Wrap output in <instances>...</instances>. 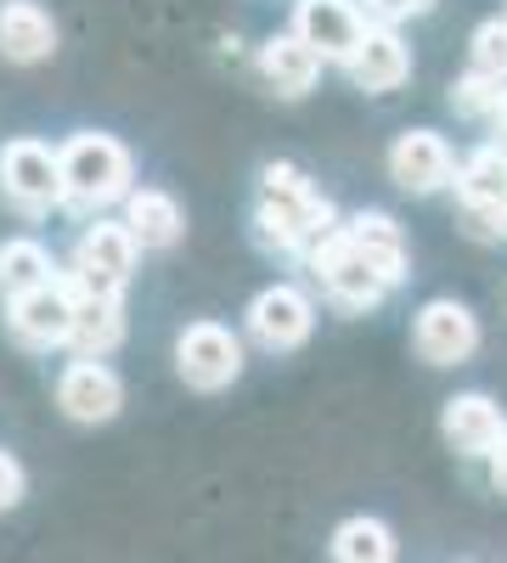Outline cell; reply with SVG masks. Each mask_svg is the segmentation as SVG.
<instances>
[{"mask_svg": "<svg viewBox=\"0 0 507 563\" xmlns=\"http://www.w3.org/2000/svg\"><path fill=\"white\" fill-rule=\"evenodd\" d=\"M344 220L333 203L310 186L299 164H265L260 169V209H254V243L271 254H310L328 243Z\"/></svg>", "mask_w": 507, "mask_h": 563, "instance_id": "1", "label": "cell"}, {"mask_svg": "<svg viewBox=\"0 0 507 563\" xmlns=\"http://www.w3.org/2000/svg\"><path fill=\"white\" fill-rule=\"evenodd\" d=\"M63 186H68V209L79 214H97L119 198L135 192V164H130V147L119 135H102V130H79L63 141Z\"/></svg>", "mask_w": 507, "mask_h": 563, "instance_id": "2", "label": "cell"}, {"mask_svg": "<svg viewBox=\"0 0 507 563\" xmlns=\"http://www.w3.org/2000/svg\"><path fill=\"white\" fill-rule=\"evenodd\" d=\"M135 238H130V225L124 220H97V225H85L79 231V243H74V260H68V282H74V294H108V299H124V282L135 271Z\"/></svg>", "mask_w": 507, "mask_h": 563, "instance_id": "3", "label": "cell"}, {"mask_svg": "<svg viewBox=\"0 0 507 563\" xmlns=\"http://www.w3.org/2000/svg\"><path fill=\"white\" fill-rule=\"evenodd\" d=\"M0 192L12 198V209L23 214H45L68 203V186H63V153L45 147L34 135H18L0 147Z\"/></svg>", "mask_w": 507, "mask_h": 563, "instance_id": "4", "label": "cell"}, {"mask_svg": "<svg viewBox=\"0 0 507 563\" xmlns=\"http://www.w3.org/2000/svg\"><path fill=\"white\" fill-rule=\"evenodd\" d=\"M305 265H310V276L321 282V294H328L339 310H373V305L389 294V282L378 276V265L344 238V225L333 231L328 243H316V249L305 254Z\"/></svg>", "mask_w": 507, "mask_h": 563, "instance_id": "5", "label": "cell"}, {"mask_svg": "<svg viewBox=\"0 0 507 563\" xmlns=\"http://www.w3.org/2000/svg\"><path fill=\"white\" fill-rule=\"evenodd\" d=\"M175 372L198 395H220L243 378V339L220 321H192L175 339Z\"/></svg>", "mask_w": 507, "mask_h": 563, "instance_id": "6", "label": "cell"}, {"mask_svg": "<svg viewBox=\"0 0 507 563\" xmlns=\"http://www.w3.org/2000/svg\"><path fill=\"white\" fill-rule=\"evenodd\" d=\"M74 310H79L74 282L57 276L52 288L23 294V299L7 305V333H12L23 350H57V344H74Z\"/></svg>", "mask_w": 507, "mask_h": 563, "instance_id": "7", "label": "cell"}, {"mask_svg": "<svg viewBox=\"0 0 507 563\" xmlns=\"http://www.w3.org/2000/svg\"><path fill=\"white\" fill-rule=\"evenodd\" d=\"M366 12H361V0H299L294 7V34L310 45V52L321 63H344L361 52V40H366Z\"/></svg>", "mask_w": 507, "mask_h": 563, "instance_id": "8", "label": "cell"}, {"mask_svg": "<svg viewBox=\"0 0 507 563\" xmlns=\"http://www.w3.org/2000/svg\"><path fill=\"white\" fill-rule=\"evenodd\" d=\"M316 333V305L305 288H294V282H271V288L254 294L249 305V339L265 344V350H299L305 339Z\"/></svg>", "mask_w": 507, "mask_h": 563, "instance_id": "9", "label": "cell"}, {"mask_svg": "<svg viewBox=\"0 0 507 563\" xmlns=\"http://www.w3.org/2000/svg\"><path fill=\"white\" fill-rule=\"evenodd\" d=\"M411 350H418L429 366H463L480 350V321L469 305L456 299H429L411 321Z\"/></svg>", "mask_w": 507, "mask_h": 563, "instance_id": "10", "label": "cell"}, {"mask_svg": "<svg viewBox=\"0 0 507 563\" xmlns=\"http://www.w3.org/2000/svg\"><path fill=\"white\" fill-rule=\"evenodd\" d=\"M456 169L463 164H456L451 141L434 135V130H406V135H395V147H389V180L400 186V192L429 198V192H440V186L456 180Z\"/></svg>", "mask_w": 507, "mask_h": 563, "instance_id": "11", "label": "cell"}, {"mask_svg": "<svg viewBox=\"0 0 507 563\" xmlns=\"http://www.w3.org/2000/svg\"><path fill=\"white\" fill-rule=\"evenodd\" d=\"M57 406L74 422H113L124 406V384L108 361H68L57 378Z\"/></svg>", "mask_w": 507, "mask_h": 563, "instance_id": "12", "label": "cell"}, {"mask_svg": "<svg viewBox=\"0 0 507 563\" xmlns=\"http://www.w3.org/2000/svg\"><path fill=\"white\" fill-rule=\"evenodd\" d=\"M440 434L456 456H491L507 434V417L491 395H451L440 411Z\"/></svg>", "mask_w": 507, "mask_h": 563, "instance_id": "13", "label": "cell"}, {"mask_svg": "<svg viewBox=\"0 0 507 563\" xmlns=\"http://www.w3.org/2000/svg\"><path fill=\"white\" fill-rule=\"evenodd\" d=\"M57 52V23L40 0H7L0 7V57L7 63H45Z\"/></svg>", "mask_w": 507, "mask_h": 563, "instance_id": "14", "label": "cell"}, {"mask_svg": "<svg viewBox=\"0 0 507 563\" xmlns=\"http://www.w3.org/2000/svg\"><path fill=\"white\" fill-rule=\"evenodd\" d=\"M406 74H411V45L395 34V29H366V40H361V52L350 57V79L361 85V90H400L406 85Z\"/></svg>", "mask_w": 507, "mask_h": 563, "instance_id": "15", "label": "cell"}, {"mask_svg": "<svg viewBox=\"0 0 507 563\" xmlns=\"http://www.w3.org/2000/svg\"><path fill=\"white\" fill-rule=\"evenodd\" d=\"M344 238L378 265V276L389 282V288H400V282H406V231H400L384 209H361V214H350V220H344Z\"/></svg>", "mask_w": 507, "mask_h": 563, "instance_id": "16", "label": "cell"}, {"mask_svg": "<svg viewBox=\"0 0 507 563\" xmlns=\"http://www.w3.org/2000/svg\"><path fill=\"white\" fill-rule=\"evenodd\" d=\"M124 225H130V238L135 249H175L180 243V231H187V214H180V203L169 192H158V186H142V192H130L124 198Z\"/></svg>", "mask_w": 507, "mask_h": 563, "instance_id": "17", "label": "cell"}, {"mask_svg": "<svg viewBox=\"0 0 507 563\" xmlns=\"http://www.w3.org/2000/svg\"><path fill=\"white\" fill-rule=\"evenodd\" d=\"M260 74H265V85L276 90V97H305V90L316 85V74H321V57L288 29V34H271L260 45Z\"/></svg>", "mask_w": 507, "mask_h": 563, "instance_id": "18", "label": "cell"}, {"mask_svg": "<svg viewBox=\"0 0 507 563\" xmlns=\"http://www.w3.org/2000/svg\"><path fill=\"white\" fill-rule=\"evenodd\" d=\"M119 344H124V299L79 294V310H74V350H79V361H102Z\"/></svg>", "mask_w": 507, "mask_h": 563, "instance_id": "19", "label": "cell"}, {"mask_svg": "<svg viewBox=\"0 0 507 563\" xmlns=\"http://www.w3.org/2000/svg\"><path fill=\"white\" fill-rule=\"evenodd\" d=\"M57 276L63 271H57L52 254H45V243H34V238H7L0 243V294H7V305L23 299V294L52 288Z\"/></svg>", "mask_w": 507, "mask_h": 563, "instance_id": "20", "label": "cell"}, {"mask_svg": "<svg viewBox=\"0 0 507 563\" xmlns=\"http://www.w3.org/2000/svg\"><path fill=\"white\" fill-rule=\"evenodd\" d=\"M456 198H463V209H507V153L496 141H485V147H474L463 158V169H456Z\"/></svg>", "mask_w": 507, "mask_h": 563, "instance_id": "21", "label": "cell"}, {"mask_svg": "<svg viewBox=\"0 0 507 563\" xmlns=\"http://www.w3.org/2000/svg\"><path fill=\"white\" fill-rule=\"evenodd\" d=\"M333 563H395V530L384 519H373V512H355V519H344L328 541Z\"/></svg>", "mask_w": 507, "mask_h": 563, "instance_id": "22", "label": "cell"}, {"mask_svg": "<svg viewBox=\"0 0 507 563\" xmlns=\"http://www.w3.org/2000/svg\"><path fill=\"white\" fill-rule=\"evenodd\" d=\"M502 97H507V85H502V79H491V74L469 68L463 79L451 85V113H463V119H496Z\"/></svg>", "mask_w": 507, "mask_h": 563, "instance_id": "23", "label": "cell"}, {"mask_svg": "<svg viewBox=\"0 0 507 563\" xmlns=\"http://www.w3.org/2000/svg\"><path fill=\"white\" fill-rule=\"evenodd\" d=\"M469 52H474V68L480 74H491V79L507 85V18H485L474 29V40H469Z\"/></svg>", "mask_w": 507, "mask_h": 563, "instance_id": "24", "label": "cell"}, {"mask_svg": "<svg viewBox=\"0 0 507 563\" xmlns=\"http://www.w3.org/2000/svg\"><path fill=\"white\" fill-rule=\"evenodd\" d=\"M429 7H434V0H361L366 23H378V29H395V23H406V18H423Z\"/></svg>", "mask_w": 507, "mask_h": 563, "instance_id": "25", "label": "cell"}, {"mask_svg": "<svg viewBox=\"0 0 507 563\" xmlns=\"http://www.w3.org/2000/svg\"><path fill=\"white\" fill-rule=\"evenodd\" d=\"M18 501H23V467H18L12 451H0V512L18 507Z\"/></svg>", "mask_w": 507, "mask_h": 563, "instance_id": "26", "label": "cell"}, {"mask_svg": "<svg viewBox=\"0 0 507 563\" xmlns=\"http://www.w3.org/2000/svg\"><path fill=\"white\" fill-rule=\"evenodd\" d=\"M485 462H491V485H496V490L507 496V434H502V445H496V451H491Z\"/></svg>", "mask_w": 507, "mask_h": 563, "instance_id": "27", "label": "cell"}]
</instances>
